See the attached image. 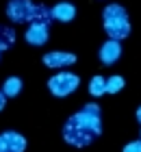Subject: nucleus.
Here are the masks:
<instances>
[{"instance_id":"f257e3e1","label":"nucleus","mask_w":141,"mask_h":152,"mask_svg":"<svg viewBox=\"0 0 141 152\" xmlns=\"http://www.w3.org/2000/svg\"><path fill=\"white\" fill-rule=\"evenodd\" d=\"M102 133V117H100V107L96 102L83 107V111L74 113L63 126V139L74 148H85L89 146L96 137Z\"/></svg>"},{"instance_id":"f03ea898","label":"nucleus","mask_w":141,"mask_h":152,"mask_svg":"<svg viewBox=\"0 0 141 152\" xmlns=\"http://www.w3.org/2000/svg\"><path fill=\"white\" fill-rule=\"evenodd\" d=\"M102 20H104V31L111 39L124 41L130 35V18L122 4H109L102 11Z\"/></svg>"},{"instance_id":"7ed1b4c3","label":"nucleus","mask_w":141,"mask_h":152,"mask_svg":"<svg viewBox=\"0 0 141 152\" xmlns=\"http://www.w3.org/2000/svg\"><path fill=\"white\" fill-rule=\"evenodd\" d=\"M80 85V78L72 72H59L48 78V89L52 91V96H56V98H65V96H69L72 91H76Z\"/></svg>"},{"instance_id":"20e7f679","label":"nucleus","mask_w":141,"mask_h":152,"mask_svg":"<svg viewBox=\"0 0 141 152\" xmlns=\"http://www.w3.org/2000/svg\"><path fill=\"white\" fill-rule=\"evenodd\" d=\"M35 4L33 0H9V4H7V18L11 20V22H28L35 11Z\"/></svg>"},{"instance_id":"39448f33","label":"nucleus","mask_w":141,"mask_h":152,"mask_svg":"<svg viewBox=\"0 0 141 152\" xmlns=\"http://www.w3.org/2000/svg\"><path fill=\"white\" fill-rule=\"evenodd\" d=\"M26 139L15 130H7L0 135V152H24Z\"/></svg>"},{"instance_id":"423d86ee","label":"nucleus","mask_w":141,"mask_h":152,"mask_svg":"<svg viewBox=\"0 0 141 152\" xmlns=\"http://www.w3.org/2000/svg\"><path fill=\"white\" fill-rule=\"evenodd\" d=\"M122 57V44L117 39H109L104 41L102 48H100V61L104 65H113L115 61Z\"/></svg>"},{"instance_id":"0eeeda50","label":"nucleus","mask_w":141,"mask_h":152,"mask_svg":"<svg viewBox=\"0 0 141 152\" xmlns=\"http://www.w3.org/2000/svg\"><path fill=\"white\" fill-rule=\"evenodd\" d=\"M74 63H76V54H72V52L56 50V52L44 54V65H48V67H67V65H74Z\"/></svg>"},{"instance_id":"6e6552de","label":"nucleus","mask_w":141,"mask_h":152,"mask_svg":"<svg viewBox=\"0 0 141 152\" xmlns=\"http://www.w3.org/2000/svg\"><path fill=\"white\" fill-rule=\"evenodd\" d=\"M26 41L31 46H44L48 41V26H37V24H28L26 28Z\"/></svg>"},{"instance_id":"1a4fd4ad","label":"nucleus","mask_w":141,"mask_h":152,"mask_svg":"<svg viewBox=\"0 0 141 152\" xmlns=\"http://www.w3.org/2000/svg\"><path fill=\"white\" fill-rule=\"evenodd\" d=\"M52 20H59V22H72V20L76 18V7L72 2H59V4H54L52 9Z\"/></svg>"},{"instance_id":"9d476101","label":"nucleus","mask_w":141,"mask_h":152,"mask_svg":"<svg viewBox=\"0 0 141 152\" xmlns=\"http://www.w3.org/2000/svg\"><path fill=\"white\" fill-rule=\"evenodd\" d=\"M50 20H52L50 9H48V7H44V4H37V7H35V11H33V15H31V20H28V24L48 26V24H50Z\"/></svg>"},{"instance_id":"9b49d317","label":"nucleus","mask_w":141,"mask_h":152,"mask_svg":"<svg viewBox=\"0 0 141 152\" xmlns=\"http://www.w3.org/2000/svg\"><path fill=\"white\" fill-rule=\"evenodd\" d=\"M20 91H22V80L18 76H9L2 85V94L7 98H15V96H20Z\"/></svg>"},{"instance_id":"f8f14e48","label":"nucleus","mask_w":141,"mask_h":152,"mask_svg":"<svg viewBox=\"0 0 141 152\" xmlns=\"http://www.w3.org/2000/svg\"><path fill=\"white\" fill-rule=\"evenodd\" d=\"M89 94L94 96V98L104 96V94H107V78L100 76V74H96L94 78H91V83H89Z\"/></svg>"},{"instance_id":"ddd939ff","label":"nucleus","mask_w":141,"mask_h":152,"mask_svg":"<svg viewBox=\"0 0 141 152\" xmlns=\"http://www.w3.org/2000/svg\"><path fill=\"white\" fill-rule=\"evenodd\" d=\"M15 41V31L11 26H0V52L9 50Z\"/></svg>"},{"instance_id":"4468645a","label":"nucleus","mask_w":141,"mask_h":152,"mask_svg":"<svg viewBox=\"0 0 141 152\" xmlns=\"http://www.w3.org/2000/svg\"><path fill=\"white\" fill-rule=\"evenodd\" d=\"M124 85H126L124 76H119V74L109 76V78H107V94H117V91H122Z\"/></svg>"},{"instance_id":"2eb2a0df","label":"nucleus","mask_w":141,"mask_h":152,"mask_svg":"<svg viewBox=\"0 0 141 152\" xmlns=\"http://www.w3.org/2000/svg\"><path fill=\"white\" fill-rule=\"evenodd\" d=\"M124 152H141V139L126 143V146H124Z\"/></svg>"},{"instance_id":"dca6fc26","label":"nucleus","mask_w":141,"mask_h":152,"mask_svg":"<svg viewBox=\"0 0 141 152\" xmlns=\"http://www.w3.org/2000/svg\"><path fill=\"white\" fill-rule=\"evenodd\" d=\"M4 104H7V96H4L2 91H0V111L4 109Z\"/></svg>"},{"instance_id":"f3484780","label":"nucleus","mask_w":141,"mask_h":152,"mask_svg":"<svg viewBox=\"0 0 141 152\" xmlns=\"http://www.w3.org/2000/svg\"><path fill=\"white\" fill-rule=\"evenodd\" d=\"M137 120H139V124H141V107L137 109Z\"/></svg>"}]
</instances>
